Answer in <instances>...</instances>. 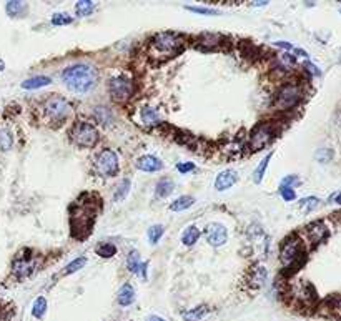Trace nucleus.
I'll return each instance as SVG.
<instances>
[{"instance_id": "nucleus-1", "label": "nucleus", "mask_w": 341, "mask_h": 321, "mask_svg": "<svg viewBox=\"0 0 341 321\" xmlns=\"http://www.w3.org/2000/svg\"><path fill=\"white\" fill-rule=\"evenodd\" d=\"M183 50V39L178 33L160 32L157 33L148 45V57L157 64H161L168 59L175 57Z\"/></svg>"}, {"instance_id": "nucleus-2", "label": "nucleus", "mask_w": 341, "mask_h": 321, "mask_svg": "<svg viewBox=\"0 0 341 321\" xmlns=\"http://www.w3.org/2000/svg\"><path fill=\"white\" fill-rule=\"evenodd\" d=\"M62 79L72 92L85 93L97 83V72H95V68H92L88 65L79 64V65L68 67L67 70H63Z\"/></svg>"}, {"instance_id": "nucleus-3", "label": "nucleus", "mask_w": 341, "mask_h": 321, "mask_svg": "<svg viewBox=\"0 0 341 321\" xmlns=\"http://www.w3.org/2000/svg\"><path fill=\"white\" fill-rule=\"evenodd\" d=\"M70 223H72V233L75 238H85L90 232L92 226H94V218H95V212H94V203H82V201H77L70 208Z\"/></svg>"}, {"instance_id": "nucleus-4", "label": "nucleus", "mask_w": 341, "mask_h": 321, "mask_svg": "<svg viewBox=\"0 0 341 321\" xmlns=\"http://www.w3.org/2000/svg\"><path fill=\"white\" fill-rule=\"evenodd\" d=\"M70 137H72L74 143L83 146V148H92L98 142V131L95 130V127L85 122L75 123L72 131H70Z\"/></svg>"}, {"instance_id": "nucleus-5", "label": "nucleus", "mask_w": 341, "mask_h": 321, "mask_svg": "<svg viewBox=\"0 0 341 321\" xmlns=\"http://www.w3.org/2000/svg\"><path fill=\"white\" fill-rule=\"evenodd\" d=\"M301 97H303L301 88L298 85H293V83H290V85L283 87L278 92V95L275 97V107L280 111H288L298 105Z\"/></svg>"}, {"instance_id": "nucleus-6", "label": "nucleus", "mask_w": 341, "mask_h": 321, "mask_svg": "<svg viewBox=\"0 0 341 321\" xmlns=\"http://www.w3.org/2000/svg\"><path fill=\"white\" fill-rule=\"evenodd\" d=\"M44 111L52 122L60 123L68 117L70 105H68V102L65 99H62V97H59V95H53V97H50V99L45 100Z\"/></svg>"}, {"instance_id": "nucleus-7", "label": "nucleus", "mask_w": 341, "mask_h": 321, "mask_svg": "<svg viewBox=\"0 0 341 321\" xmlns=\"http://www.w3.org/2000/svg\"><path fill=\"white\" fill-rule=\"evenodd\" d=\"M95 170L103 177H113L118 172V157L113 150H102L95 158Z\"/></svg>"}, {"instance_id": "nucleus-8", "label": "nucleus", "mask_w": 341, "mask_h": 321, "mask_svg": "<svg viewBox=\"0 0 341 321\" xmlns=\"http://www.w3.org/2000/svg\"><path fill=\"white\" fill-rule=\"evenodd\" d=\"M307 255H304V251L301 248V241L296 238V236H291V238L285 240L281 245V261L283 265H286V267H290V265H293L295 261L301 260V258H304Z\"/></svg>"}, {"instance_id": "nucleus-9", "label": "nucleus", "mask_w": 341, "mask_h": 321, "mask_svg": "<svg viewBox=\"0 0 341 321\" xmlns=\"http://www.w3.org/2000/svg\"><path fill=\"white\" fill-rule=\"evenodd\" d=\"M275 137V130L270 123H261L258 125L257 128L253 130V134L250 137V148L253 152H258L261 150L263 146L268 145L270 142L273 140Z\"/></svg>"}, {"instance_id": "nucleus-10", "label": "nucleus", "mask_w": 341, "mask_h": 321, "mask_svg": "<svg viewBox=\"0 0 341 321\" xmlns=\"http://www.w3.org/2000/svg\"><path fill=\"white\" fill-rule=\"evenodd\" d=\"M133 93V83L125 79V77H115L110 80V95L113 100L125 102L129 100Z\"/></svg>"}, {"instance_id": "nucleus-11", "label": "nucleus", "mask_w": 341, "mask_h": 321, "mask_svg": "<svg viewBox=\"0 0 341 321\" xmlns=\"http://www.w3.org/2000/svg\"><path fill=\"white\" fill-rule=\"evenodd\" d=\"M228 238V232H226V228L223 225H220V223H211L207 228V240L210 245L213 247H222L223 243Z\"/></svg>"}, {"instance_id": "nucleus-12", "label": "nucleus", "mask_w": 341, "mask_h": 321, "mask_svg": "<svg viewBox=\"0 0 341 321\" xmlns=\"http://www.w3.org/2000/svg\"><path fill=\"white\" fill-rule=\"evenodd\" d=\"M35 268V261L32 258H17L13 261V273H15L17 278H27L32 275V271Z\"/></svg>"}, {"instance_id": "nucleus-13", "label": "nucleus", "mask_w": 341, "mask_h": 321, "mask_svg": "<svg viewBox=\"0 0 341 321\" xmlns=\"http://www.w3.org/2000/svg\"><path fill=\"white\" fill-rule=\"evenodd\" d=\"M238 180V173L235 170H225L222 172L220 175L217 177V181H215V188L217 190H228L230 186H233L237 183Z\"/></svg>"}, {"instance_id": "nucleus-14", "label": "nucleus", "mask_w": 341, "mask_h": 321, "mask_svg": "<svg viewBox=\"0 0 341 321\" xmlns=\"http://www.w3.org/2000/svg\"><path fill=\"white\" fill-rule=\"evenodd\" d=\"M307 235L308 238L313 241V243H319L321 240L326 238V235H328V230L323 225V223H313V225H310L307 228Z\"/></svg>"}, {"instance_id": "nucleus-15", "label": "nucleus", "mask_w": 341, "mask_h": 321, "mask_svg": "<svg viewBox=\"0 0 341 321\" xmlns=\"http://www.w3.org/2000/svg\"><path fill=\"white\" fill-rule=\"evenodd\" d=\"M137 166L143 172H158L161 168V162L158 158L152 157V155H147V157H141L138 160Z\"/></svg>"}, {"instance_id": "nucleus-16", "label": "nucleus", "mask_w": 341, "mask_h": 321, "mask_svg": "<svg viewBox=\"0 0 341 321\" xmlns=\"http://www.w3.org/2000/svg\"><path fill=\"white\" fill-rule=\"evenodd\" d=\"M133 299H135L133 286L129 285V283H125L122 288H120V291H118V303L122 305V306H129V305H132Z\"/></svg>"}, {"instance_id": "nucleus-17", "label": "nucleus", "mask_w": 341, "mask_h": 321, "mask_svg": "<svg viewBox=\"0 0 341 321\" xmlns=\"http://www.w3.org/2000/svg\"><path fill=\"white\" fill-rule=\"evenodd\" d=\"M94 117H95V120L100 123V125H112V122H113V115H112V111L109 110V108H105V107H97L95 110H94Z\"/></svg>"}, {"instance_id": "nucleus-18", "label": "nucleus", "mask_w": 341, "mask_h": 321, "mask_svg": "<svg viewBox=\"0 0 341 321\" xmlns=\"http://www.w3.org/2000/svg\"><path fill=\"white\" fill-rule=\"evenodd\" d=\"M198 238H200V230H198L196 226L185 228V232H183V235H182V241L185 243V245H187V247L195 245Z\"/></svg>"}, {"instance_id": "nucleus-19", "label": "nucleus", "mask_w": 341, "mask_h": 321, "mask_svg": "<svg viewBox=\"0 0 341 321\" xmlns=\"http://www.w3.org/2000/svg\"><path fill=\"white\" fill-rule=\"evenodd\" d=\"M52 80L48 79V77H33V79H28L22 83V88L25 90H35V88H40V87H45L48 85Z\"/></svg>"}, {"instance_id": "nucleus-20", "label": "nucleus", "mask_w": 341, "mask_h": 321, "mask_svg": "<svg viewBox=\"0 0 341 321\" xmlns=\"http://www.w3.org/2000/svg\"><path fill=\"white\" fill-rule=\"evenodd\" d=\"M173 186H175V183L170 178H163V180H160L158 181V185H157V197L158 198H165V197H168L170 193L173 192Z\"/></svg>"}, {"instance_id": "nucleus-21", "label": "nucleus", "mask_w": 341, "mask_h": 321, "mask_svg": "<svg viewBox=\"0 0 341 321\" xmlns=\"http://www.w3.org/2000/svg\"><path fill=\"white\" fill-rule=\"evenodd\" d=\"M193 203H195L193 197H180V198H176L172 205H170V210L172 212H182V210L190 208Z\"/></svg>"}, {"instance_id": "nucleus-22", "label": "nucleus", "mask_w": 341, "mask_h": 321, "mask_svg": "<svg viewBox=\"0 0 341 321\" xmlns=\"http://www.w3.org/2000/svg\"><path fill=\"white\" fill-rule=\"evenodd\" d=\"M207 313H208L207 306H198V308H195V310H190L187 313H183V319L185 321H198V319H202L205 315H207Z\"/></svg>"}, {"instance_id": "nucleus-23", "label": "nucleus", "mask_w": 341, "mask_h": 321, "mask_svg": "<svg viewBox=\"0 0 341 321\" xmlns=\"http://www.w3.org/2000/svg\"><path fill=\"white\" fill-rule=\"evenodd\" d=\"M95 9V4L90 2V0H80V2H77L75 5V12L79 17H85L88 15V13H92V10Z\"/></svg>"}, {"instance_id": "nucleus-24", "label": "nucleus", "mask_w": 341, "mask_h": 321, "mask_svg": "<svg viewBox=\"0 0 341 321\" xmlns=\"http://www.w3.org/2000/svg\"><path fill=\"white\" fill-rule=\"evenodd\" d=\"M272 157H273V153H268V155L261 160V163L258 165V168L255 170L253 177H255V181H257V183H260V181L263 180V177H265V172L268 168V163H270V160H272Z\"/></svg>"}, {"instance_id": "nucleus-25", "label": "nucleus", "mask_w": 341, "mask_h": 321, "mask_svg": "<svg viewBox=\"0 0 341 321\" xmlns=\"http://www.w3.org/2000/svg\"><path fill=\"white\" fill-rule=\"evenodd\" d=\"M127 265H129V270L132 273H138L140 270H143V265L140 263V255L138 251H132L129 255V260H127Z\"/></svg>"}, {"instance_id": "nucleus-26", "label": "nucleus", "mask_w": 341, "mask_h": 321, "mask_svg": "<svg viewBox=\"0 0 341 321\" xmlns=\"http://www.w3.org/2000/svg\"><path fill=\"white\" fill-rule=\"evenodd\" d=\"M141 118H143V122H145L147 125H155V123L160 122L158 114H157V111H155L153 108H150V107L141 108Z\"/></svg>"}, {"instance_id": "nucleus-27", "label": "nucleus", "mask_w": 341, "mask_h": 321, "mask_svg": "<svg viewBox=\"0 0 341 321\" xmlns=\"http://www.w3.org/2000/svg\"><path fill=\"white\" fill-rule=\"evenodd\" d=\"M45 310H47V299L44 296H40V298L35 299L33 308H32V315L35 318H42V316L45 315Z\"/></svg>"}, {"instance_id": "nucleus-28", "label": "nucleus", "mask_w": 341, "mask_h": 321, "mask_svg": "<svg viewBox=\"0 0 341 321\" xmlns=\"http://www.w3.org/2000/svg\"><path fill=\"white\" fill-rule=\"evenodd\" d=\"M12 143H13V138H12V134L9 130H0V152H7L12 148Z\"/></svg>"}, {"instance_id": "nucleus-29", "label": "nucleus", "mask_w": 341, "mask_h": 321, "mask_svg": "<svg viewBox=\"0 0 341 321\" xmlns=\"http://www.w3.org/2000/svg\"><path fill=\"white\" fill-rule=\"evenodd\" d=\"M318 205H319V200L316 197H308L300 201V210L304 213H310V212H313Z\"/></svg>"}, {"instance_id": "nucleus-30", "label": "nucleus", "mask_w": 341, "mask_h": 321, "mask_svg": "<svg viewBox=\"0 0 341 321\" xmlns=\"http://www.w3.org/2000/svg\"><path fill=\"white\" fill-rule=\"evenodd\" d=\"M24 9H25L24 2H7V5H5V10H7V13H9L10 17L20 15V13L24 12Z\"/></svg>"}, {"instance_id": "nucleus-31", "label": "nucleus", "mask_w": 341, "mask_h": 321, "mask_svg": "<svg viewBox=\"0 0 341 321\" xmlns=\"http://www.w3.org/2000/svg\"><path fill=\"white\" fill-rule=\"evenodd\" d=\"M97 253H98V256H102V258H112L113 255L117 253V248L112 245V243H103V245H100L97 248Z\"/></svg>"}, {"instance_id": "nucleus-32", "label": "nucleus", "mask_w": 341, "mask_h": 321, "mask_svg": "<svg viewBox=\"0 0 341 321\" xmlns=\"http://www.w3.org/2000/svg\"><path fill=\"white\" fill-rule=\"evenodd\" d=\"M163 235V226L161 225H153L150 226V230H148V240H150V243H158V240L161 238Z\"/></svg>"}, {"instance_id": "nucleus-33", "label": "nucleus", "mask_w": 341, "mask_h": 321, "mask_svg": "<svg viewBox=\"0 0 341 321\" xmlns=\"http://www.w3.org/2000/svg\"><path fill=\"white\" fill-rule=\"evenodd\" d=\"M129 190H130V180L125 178L122 180V183L117 188V193H115V200H123L127 195H129Z\"/></svg>"}, {"instance_id": "nucleus-34", "label": "nucleus", "mask_w": 341, "mask_h": 321, "mask_svg": "<svg viewBox=\"0 0 341 321\" xmlns=\"http://www.w3.org/2000/svg\"><path fill=\"white\" fill-rule=\"evenodd\" d=\"M87 263V260H85L83 256H80V258H77V260H74L72 263H68L67 265V268H65V275H70V273H75L77 270H80V268H83V265Z\"/></svg>"}, {"instance_id": "nucleus-35", "label": "nucleus", "mask_w": 341, "mask_h": 321, "mask_svg": "<svg viewBox=\"0 0 341 321\" xmlns=\"http://www.w3.org/2000/svg\"><path fill=\"white\" fill-rule=\"evenodd\" d=\"M72 22V17H68L67 13H55L52 17V24L53 25H67Z\"/></svg>"}, {"instance_id": "nucleus-36", "label": "nucleus", "mask_w": 341, "mask_h": 321, "mask_svg": "<svg viewBox=\"0 0 341 321\" xmlns=\"http://www.w3.org/2000/svg\"><path fill=\"white\" fill-rule=\"evenodd\" d=\"M280 195L285 201H293L296 198V193L293 188H286V186H280Z\"/></svg>"}, {"instance_id": "nucleus-37", "label": "nucleus", "mask_w": 341, "mask_h": 321, "mask_svg": "<svg viewBox=\"0 0 341 321\" xmlns=\"http://www.w3.org/2000/svg\"><path fill=\"white\" fill-rule=\"evenodd\" d=\"M188 10L191 12H196V13H202V15H218V10H213V9H205V7H187Z\"/></svg>"}, {"instance_id": "nucleus-38", "label": "nucleus", "mask_w": 341, "mask_h": 321, "mask_svg": "<svg viewBox=\"0 0 341 321\" xmlns=\"http://www.w3.org/2000/svg\"><path fill=\"white\" fill-rule=\"evenodd\" d=\"M331 157H333V152L331 150H319L318 153H316V158L319 160V162H323V163H326L328 160H331Z\"/></svg>"}, {"instance_id": "nucleus-39", "label": "nucleus", "mask_w": 341, "mask_h": 321, "mask_svg": "<svg viewBox=\"0 0 341 321\" xmlns=\"http://www.w3.org/2000/svg\"><path fill=\"white\" fill-rule=\"evenodd\" d=\"M298 183H300V180H298L295 175H291V177H286L285 180L281 181V185L280 186H286V188H293V186H296Z\"/></svg>"}, {"instance_id": "nucleus-40", "label": "nucleus", "mask_w": 341, "mask_h": 321, "mask_svg": "<svg viewBox=\"0 0 341 321\" xmlns=\"http://www.w3.org/2000/svg\"><path fill=\"white\" fill-rule=\"evenodd\" d=\"M280 64H285L286 68H290L291 65H295V57L290 53H283V55H280Z\"/></svg>"}, {"instance_id": "nucleus-41", "label": "nucleus", "mask_w": 341, "mask_h": 321, "mask_svg": "<svg viewBox=\"0 0 341 321\" xmlns=\"http://www.w3.org/2000/svg\"><path fill=\"white\" fill-rule=\"evenodd\" d=\"M176 168H178V172L180 173H187V172H191L195 168V165L193 163H178V166H176Z\"/></svg>"}, {"instance_id": "nucleus-42", "label": "nucleus", "mask_w": 341, "mask_h": 321, "mask_svg": "<svg viewBox=\"0 0 341 321\" xmlns=\"http://www.w3.org/2000/svg\"><path fill=\"white\" fill-rule=\"evenodd\" d=\"M275 45H276V47H281V48H288V50H291V44H288V42H276Z\"/></svg>"}, {"instance_id": "nucleus-43", "label": "nucleus", "mask_w": 341, "mask_h": 321, "mask_svg": "<svg viewBox=\"0 0 341 321\" xmlns=\"http://www.w3.org/2000/svg\"><path fill=\"white\" fill-rule=\"evenodd\" d=\"M304 67H307V68H310V72H311V73H315V75H318V73H319V70H318V68H316L315 65L308 64V62H307V64H304Z\"/></svg>"}, {"instance_id": "nucleus-44", "label": "nucleus", "mask_w": 341, "mask_h": 321, "mask_svg": "<svg viewBox=\"0 0 341 321\" xmlns=\"http://www.w3.org/2000/svg\"><path fill=\"white\" fill-rule=\"evenodd\" d=\"M148 321H165L163 318H158V316H150L148 318Z\"/></svg>"}, {"instance_id": "nucleus-45", "label": "nucleus", "mask_w": 341, "mask_h": 321, "mask_svg": "<svg viewBox=\"0 0 341 321\" xmlns=\"http://www.w3.org/2000/svg\"><path fill=\"white\" fill-rule=\"evenodd\" d=\"M336 203H339V205H341V193H339V195H336Z\"/></svg>"}, {"instance_id": "nucleus-46", "label": "nucleus", "mask_w": 341, "mask_h": 321, "mask_svg": "<svg viewBox=\"0 0 341 321\" xmlns=\"http://www.w3.org/2000/svg\"><path fill=\"white\" fill-rule=\"evenodd\" d=\"M4 68H5V64H4V62H2V60H0V72H2V70H4Z\"/></svg>"}, {"instance_id": "nucleus-47", "label": "nucleus", "mask_w": 341, "mask_h": 321, "mask_svg": "<svg viewBox=\"0 0 341 321\" xmlns=\"http://www.w3.org/2000/svg\"><path fill=\"white\" fill-rule=\"evenodd\" d=\"M339 12H341V9H339Z\"/></svg>"}]
</instances>
